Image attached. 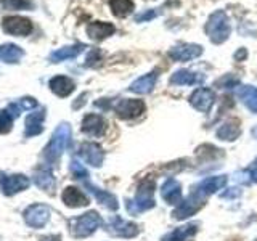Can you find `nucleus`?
Here are the masks:
<instances>
[{"instance_id": "nucleus-22", "label": "nucleus", "mask_w": 257, "mask_h": 241, "mask_svg": "<svg viewBox=\"0 0 257 241\" xmlns=\"http://www.w3.org/2000/svg\"><path fill=\"white\" fill-rule=\"evenodd\" d=\"M44 117H45L44 109L31 112V114L26 117V123H24V126H26V129H24V135L34 137V135H39L40 132H42L44 131V127H42Z\"/></svg>"}, {"instance_id": "nucleus-5", "label": "nucleus", "mask_w": 257, "mask_h": 241, "mask_svg": "<svg viewBox=\"0 0 257 241\" xmlns=\"http://www.w3.org/2000/svg\"><path fill=\"white\" fill-rule=\"evenodd\" d=\"M29 187V179L23 174L0 172V190L5 196H13Z\"/></svg>"}, {"instance_id": "nucleus-30", "label": "nucleus", "mask_w": 257, "mask_h": 241, "mask_svg": "<svg viewBox=\"0 0 257 241\" xmlns=\"http://www.w3.org/2000/svg\"><path fill=\"white\" fill-rule=\"evenodd\" d=\"M21 56H23V52L15 45H5V47L0 48V58H2L4 61H7V63L18 61Z\"/></svg>"}, {"instance_id": "nucleus-13", "label": "nucleus", "mask_w": 257, "mask_h": 241, "mask_svg": "<svg viewBox=\"0 0 257 241\" xmlns=\"http://www.w3.org/2000/svg\"><path fill=\"white\" fill-rule=\"evenodd\" d=\"M214 101H215V95L212 90H209V88H198V90L190 96L191 106L203 112L211 109Z\"/></svg>"}, {"instance_id": "nucleus-36", "label": "nucleus", "mask_w": 257, "mask_h": 241, "mask_svg": "<svg viewBox=\"0 0 257 241\" xmlns=\"http://www.w3.org/2000/svg\"><path fill=\"white\" fill-rule=\"evenodd\" d=\"M158 15H159V12H158V10H148V12H145V13H142V15H137L135 21H137V23L150 21V20H153V18H156Z\"/></svg>"}, {"instance_id": "nucleus-15", "label": "nucleus", "mask_w": 257, "mask_h": 241, "mask_svg": "<svg viewBox=\"0 0 257 241\" xmlns=\"http://www.w3.org/2000/svg\"><path fill=\"white\" fill-rule=\"evenodd\" d=\"M84 187L92 193V195L96 198V201H98L100 204L106 206L108 209H111V211H116V209L119 207V203H117V198L112 195V193L106 191V190H100L98 187H95L93 183L84 180Z\"/></svg>"}, {"instance_id": "nucleus-20", "label": "nucleus", "mask_w": 257, "mask_h": 241, "mask_svg": "<svg viewBox=\"0 0 257 241\" xmlns=\"http://www.w3.org/2000/svg\"><path fill=\"white\" fill-rule=\"evenodd\" d=\"M114 26L109 23H101V21H95V23H90L87 26V34L90 39L93 40H103L109 37L111 34H114Z\"/></svg>"}, {"instance_id": "nucleus-29", "label": "nucleus", "mask_w": 257, "mask_h": 241, "mask_svg": "<svg viewBox=\"0 0 257 241\" xmlns=\"http://www.w3.org/2000/svg\"><path fill=\"white\" fill-rule=\"evenodd\" d=\"M109 7L112 13L119 16V18H124V16L131 15L134 12L132 0H109Z\"/></svg>"}, {"instance_id": "nucleus-35", "label": "nucleus", "mask_w": 257, "mask_h": 241, "mask_svg": "<svg viewBox=\"0 0 257 241\" xmlns=\"http://www.w3.org/2000/svg\"><path fill=\"white\" fill-rule=\"evenodd\" d=\"M217 84L222 85L223 88H231V87H236V85L239 84V80H238V77H235V76H230V74H227L225 77H222V79H220Z\"/></svg>"}, {"instance_id": "nucleus-7", "label": "nucleus", "mask_w": 257, "mask_h": 241, "mask_svg": "<svg viewBox=\"0 0 257 241\" xmlns=\"http://www.w3.org/2000/svg\"><path fill=\"white\" fill-rule=\"evenodd\" d=\"M50 219V207L45 204H32L24 211V220L32 228H40Z\"/></svg>"}, {"instance_id": "nucleus-19", "label": "nucleus", "mask_w": 257, "mask_h": 241, "mask_svg": "<svg viewBox=\"0 0 257 241\" xmlns=\"http://www.w3.org/2000/svg\"><path fill=\"white\" fill-rule=\"evenodd\" d=\"M61 198H63V203L69 207H84L88 204V198L80 190H77L76 187L64 188Z\"/></svg>"}, {"instance_id": "nucleus-11", "label": "nucleus", "mask_w": 257, "mask_h": 241, "mask_svg": "<svg viewBox=\"0 0 257 241\" xmlns=\"http://www.w3.org/2000/svg\"><path fill=\"white\" fill-rule=\"evenodd\" d=\"M79 155L84 158L85 163H88L93 167H100L103 164V159H104V153L101 150L100 145L96 143H82L79 148Z\"/></svg>"}, {"instance_id": "nucleus-3", "label": "nucleus", "mask_w": 257, "mask_h": 241, "mask_svg": "<svg viewBox=\"0 0 257 241\" xmlns=\"http://www.w3.org/2000/svg\"><path fill=\"white\" fill-rule=\"evenodd\" d=\"M206 32L214 44L225 42L231 34V26H230V20L227 13L219 10L209 16L207 24H206Z\"/></svg>"}, {"instance_id": "nucleus-18", "label": "nucleus", "mask_w": 257, "mask_h": 241, "mask_svg": "<svg viewBox=\"0 0 257 241\" xmlns=\"http://www.w3.org/2000/svg\"><path fill=\"white\" fill-rule=\"evenodd\" d=\"M225 183H227V177L225 175H219V177H207L203 182H201L198 187H196V193L201 196H209L215 193L217 190H222L225 187Z\"/></svg>"}, {"instance_id": "nucleus-12", "label": "nucleus", "mask_w": 257, "mask_h": 241, "mask_svg": "<svg viewBox=\"0 0 257 241\" xmlns=\"http://www.w3.org/2000/svg\"><path fill=\"white\" fill-rule=\"evenodd\" d=\"M161 196L167 204L179 206L183 198H182V185L175 179H167L163 187H161Z\"/></svg>"}, {"instance_id": "nucleus-27", "label": "nucleus", "mask_w": 257, "mask_h": 241, "mask_svg": "<svg viewBox=\"0 0 257 241\" xmlns=\"http://www.w3.org/2000/svg\"><path fill=\"white\" fill-rule=\"evenodd\" d=\"M236 95L243 100V103L249 109L257 114V88H254L251 85H241V87H238Z\"/></svg>"}, {"instance_id": "nucleus-21", "label": "nucleus", "mask_w": 257, "mask_h": 241, "mask_svg": "<svg viewBox=\"0 0 257 241\" xmlns=\"http://www.w3.org/2000/svg\"><path fill=\"white\" fill-rule=\"evenodd\" d=\"M156 80H158L156 72H148V74H145V76L137 79L135 82H132V85L128 88H131V90L135 92V93L145 95V93H150L153 88H155Z\"/></svg>"}, {"instance_id": "nucleus-8", "label": "nucleus", "mask_w": 257, "mask_h": 241, "mask_svg": "<svg viewBox=\"0 0 257 241\" xmlns=\"http://www.w3.org/2000/svg\"><path fill=\"white\" fill-rule=\"evenodd\" d=\"M108 231L119 238H134L139 235V227L132 222H125L120 217H112L108 222Z\"/></svg>"}, {"instance_id": "nucleus-1", "label": "nucleus", "mask_w": 257, "mask_h": 241, "mask_svg": "<svg viewBox=\"0 0 257 241\" xmlns=\"http://www.w3.org/2000/svg\"><path fill=\"white\" fill-rule=\"evenodd\" d=\"M71 143V127L69 124H60L52 135V140L44 148V158L48 163H56Z\"/></svg>"}, {"instance_id": "nucleus-6", "label": "nucleus", "mask_w": 257, "mask_h": 241, "mask_svg": "<svg viewBox=\"0 0 257 241\" xmlns=\"http://www.w3.org/2000/svg\"><path fill=\"white\" fill-rule=\"evenodd\" d=\"M204 199H206L204 196H201V195H198L196 191H193L187 199H183L179 206H175L172 215L175 217L177 220L187 219V217L198 212L199 209L204 206Z\"/></svg>"}, {"instance_id": "nucleus-10", "label": "nucleus", "mask_w": 257, "mask_h": 241, "mask_svg": "<svg viewBox=\"0 0 257 241\" xmlns=\"http://www.w3.org/2000/svg\"><path fill=\"white\" fill-rule=\"evenodd\" d=\"M114 109L120 119H132L139 117L145 111V103L142 100H119Z\"/></svg>"}, {"instance_id": "nucleus-33", "label": "nucleus", "mask_w": 257, "mask_h": 241, "mask_svg": "<svg viewBox=\"0 0 257 241\" xmlns=\"http://www.w3.org/2000/svg\"><path fill=\"white\" fill-rule=\"evenodd\" d=\"M71 172H72V175H74V179H79V180H85L88 177L87 169L80 163H77L76 159L71 161Z\"/></svg>"}, {"instance_id": "nucleus-39", "label": "nucleus", "mask_w": 257, "mask_h": 241, "mask_svg": "<svg viewBox=\"0 0 257 241\" xmlns=\"http://www.w3.org/2000/svg\"><path fill=\"white\" fill-rule=\"evenodd\" d=\"M39 241H61L60 235H48V236H42Z\"/></svg>"}, {"instance_id": "nucleus-4", "label": "nucleus", "mask_w": 257, "mask_h": 241, "mask_svg": "<svg viewBox=\"0 0 257 241\" xmlns=\"http://www.w3.org/2000/svg\"><path fill=\"white\" fill-rule=\"evenodd\" d=\"M100 225H101V217L98 215V212L90 211L71 222V233L76 238H85L90 236Z\"/></svg>"}, {"instance_id": "nucleus-34", "label": "nucleus", "mask_w": 257, "mask_h": 241, "mask_svg": "<svg viewBox=\"0 0 257 241\" xmlns=\"http://www.w3.org/2000/svg\"><path fill=\"white\" fill-rule=\"evenodd\" d=\"M2 5L7 10H21V8H26L29 2L28 0H4Z\"/></svg>"}, {"instance_id": "nucleus-26", "label": "nucleus", "mask_w": 257, "mask_h": 241, "mask_svg": "<svg viewBox=\"0 0 257 241\" xmlns=\"http://www.w3.org/2000/svg\"><path fill=\"white\" fill-rule=\"evenodd\" d=\"M50 88L58 96H68L74 90V82L66 76H56L50 80Z\"/></svg>"}, {"instance_id": "nucleus-16", "label": "nucleus", "mask_w": 257, "mask_h": 241, "mask_svg": "<svg viewBox=\"0 0 257 241\" xmlns=\"http://www.w3.org/2000/svg\"><path fill=\"white\" fill-rule=\"evenodd\" d=\"M206 76L201 72H193L188 69H180L171 77L172 85H199L204 82Z\"/></svg>"}, {"instance_id": "nucleus-24", "label": "nucleus", "mask_w": 257, "mask_h": 241, "mask_svg": "<svg viewBox=\"0 0 257 241\" xmlns=\"http://www.w3.org/2000/svg\"><path fill=\"white\" fill-rule=\"evenodd\" d=\"M241 134V127H239V123L235 119H230L227 123H223L219 131H217V137H219L220 140H225V142H233L236 140Z\"/></svg>"}, {"instance_id": "nucleus-2", "label": "nucleus", "mask_w": 257, "mask_h": 241, "mask_svg": "<svg viewBox=\"0 0 257 241\" xmlns=\"http://www.w3.org/2000/svg\"><path fill=\"white\" fill-rule=\"evenodd\" d=\"M155 190L156 183L153 179H145L137 191V196L134 201H127V211L137 215L140 212L148 211V209L155 207Z\"/></svg>"}, {"instance_id": "nucleus-40", "label": "nucleus", "mask_w": 257, "mask_h": 241, "mask_svg": "<svg viewBox=\"0 0 257 241\" xmlns=\"http://www.w3.org/2000/svg\"><path fill=\"white\" fill-rule=\"evenodd\" d=\"M252 135H254V137H255V139H257V126H255V127L252 129Z\"/></svg>"}, {"instance_id": "nucleus-23", "label": "nucleus", "mask_w": 257, "mask_h": 241, "mask_svg": "<svg viewBox=\"0 0 257 241\" xmlns=\"http://www.w3.org/2000/svg\"><path fill=\"white\" fill-rule=\"evenodd\" d=\"M196 231H198V225L188 223V225H183V227L175 228L172 233L166 235L163 241H191L193 236L196 235Z\"/></svg>"}, {"instance_id": "nucleus-17", "label": "nucleus", "mask_w": 257, "mask_h": 241, "mask_svg": "<svg viewBox=\"0 0 257 241\" xmlns=\"http://www.w3.org/2000/svg\"><path fill=\"white\" fill-rule=\"evenodd\" d=\"M4 29L8 34L15 36H26L31 32L32 26L31 21L26 18H20V16H13V18H5L4 20Z\"/></svg>"}, {"instance_id": "nucleus-32", "label": "nucleus", "mask_w": 257, "mask_h": 241, "mask_svg": "<svg viewBox=\"0 0 257 241\" xmlns=\"http://www.w3.org/2000/svg\"><path fill=\"white\" fill-rule=\"evenodd\" d=\"M196 151H198V155H199L201 158H203L204 161L220 156V150H219V148H215V147H212V145H203V147H199Z\"/></svg>"}, {"instance_id": "nucleus-38", "label": "nucleus", "mask_w": 257, "mask_h": 241, "mask_svg": "<svg viewBox=\"0 0 257 241\" xmlns=\"http://www.w3.org/2000/svg\"><path fill=\"white\" fill-rule=\"evenodd\" d=\"M247 58V50L246 48H239V50L235 53V60L236 61H244Z\"/></svg>"}, {"instance_id": "nucleus-9", "label": "nucleus", "mask_w": 257, "mask_h": 241, "mask_svg": "<svg viewBox=\"0 0 257 241\" xmlns=\"http://www.w3.org/2000/svg\"><path fill=\"white\" fill-rule=\"evenodd\" d=\"M201 53H203V47L201 45L179 44L174 48H171L169 56H171L174 61H190V60H195V58H198V56H201Z\"/></svg>"}, {"instance_id": "nucleus-14", "label": "nucleus", "mask_w": 257, "mask_h": 241, "mask_svg": "<svg viewBox=\"0 0 257 241\" xmlns=\"http://www.w3.org/2000/svg\"><path fill=\"white\" fill-rule=\"evenodd\" d=\"M106 131V120L100 114H87L82 120V132L90 137H101Z\"/></svg>"}, {"instance_id": "nucleus-37", "label": "nucleus", "mask_w": 257, "mask_h": 241, "mask_svg": "<svg viewBox=\"0 0 257 241\" xmlns=\"http://www.w3.org/2000/svg\"><path fill=\"white\" fill-rule=\"evenodd\" d=\"M241 195V191L238 188H227V191L220 193L222 198H238Z\"/></svg>"}, {"instance_id": "nucleus-28", "label": "nucleus", "mask_w": 257, "mask_h": 241, "mask_svg": "<svg viewBox=\"0 0 257 241\" xmlns=\"http://www.w3.org/2000/svg\"><path fill=\"white\" fill-rule=\"evenodd\" d=\"M85 48V45H71V47H64V48H60L58 52L52 53V60L55 63L58 61H64V60H71V58H76V56L82 52Z\"/></svg>"}, {"instance_id": "nucleus-25", "label": "nucleus", "mask_w": 257, "mask_h": 241, "mask_svg": "<svg viewBox=\"0 0 257 241\" xmlns=\"http://www.w3.org/2000/svg\"><path fill=\"white\" fill-rule=\"evenodd\" d=\"M34 182L39 188H42L47 193H53L55 188V177L48 167H42L40 171H36L34 174Z\"/></svg>"}, {"instance_id": "nucleus-31", "label": "nucleus", "mask_w": 257, "mask_h": 241, "mask_svg": "<svg viewBox=\"0 0 257 241\" xmlns=\"http://www.w3.org/2000/svg\"><path fill=\"white\" fill-rule=\"evenodd\" d=\"M13 116L7 109L0 111V134H8L13 126Z\"/></svg>"}]
</instances>
